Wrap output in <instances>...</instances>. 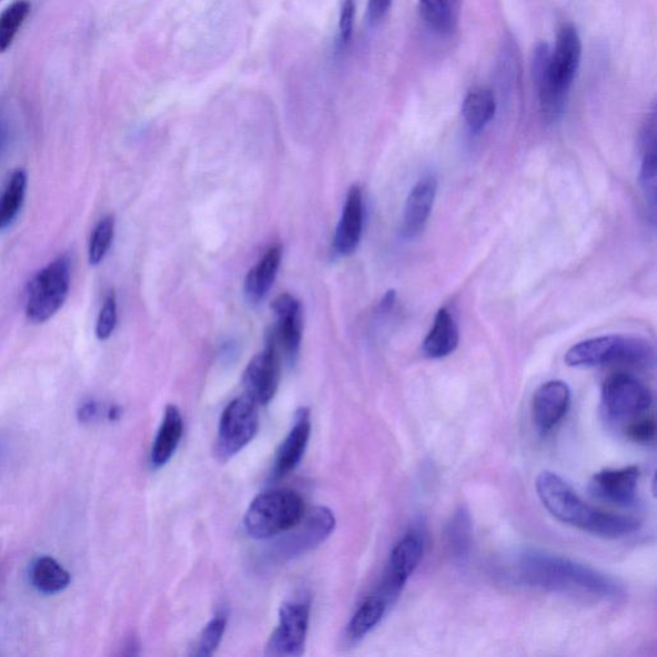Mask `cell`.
I'll use <instances>...</instances> for the list:
<instances>
[{
    "label": "cell",
    "instance_id": "cb8c5ba5",
    "mask_svg": "<svg viewBox=\"0 0 657 657\" xmlns=\"http://www.w3.org/2000/svg\"><path fill=\"white\" fill-rule=\"evenodd\" d=\"M387 607L388 603L381 595L366 598L348 623L347 637L351 640L366 637L381 623Z\"/></svg>",
    "mask_w": 657,
    "mask_h": 657
},
{
    "label": "cell",
    "instance_id": "f546056e",
    "mask_svg": "<svg viewBox=\"0 0 657 657\" xmlns=\"http://www.w3.org/2000/svg\"><path fill=\"white\" fill-rule=\"evenodd\" d=\"M228 624V614L220 613L203 629L194 655L208 657L215 654L223 639Z\"/></svg>",
    "mask_w": 657,
    "mask_h": 657
},
{
    "label": "cell",
    "instance_id": "603a6c76",
    "mask_svg": "<svg viewBox=\"0 0 657 657\" xmlns=\"http://www.w3.org/2000/svg\"><path fill=\"white\" fill-rule=\"evenodd\" d=\"M496 110V97L488 88H474L463 103V117L474 131L486 128L495 118Z\"/></svg>",
    "mask_w": 657,
    "mask_h": 657
},
{
    "label": "cell",
    "instance_id": "d590c367",
    "mask_svg": "<svg viewBox=\"0 0 657 657\" xmlns=\"http://www.w3.org/2000/svg\"><path fill=\"white\" fill-rule=\"evenodd\" d=\"M396 302V292L390 291L387 294L384 295L383 301L381 302V310L384 312H388Z\"/></svg>",
    "mask_w": 657,
    "mask_h": 657
},
{
    "label": "cell",
    "instance_id": "7c38bea8",
    "mask_svg": "<svg viewBox=\"0 0 657 657\" xmlns=\"http://www.w3.org/2000/svg\"><path fill=\"white\" fill-rule=\"evenodd\" d=\"M281 351L269 340L266 348L246 366L243 377L245 394L257 405L265 406L275 397L281 382Z\"/></svg>",
    "mask_w": 657,
    "mask_h": 657
},
{
    "label": "cell",
    "instance_id": "5bb4252c",
    "mask_svg": "<svg viewBox=\"0 0 657 657\" xmlns=\"http://www.w3.org/2000/svg\"><path fill=\"white\" fill-rule=\"evenodd\" d=\"M569 385L562 381H552L537 390L533 397V422L540 433H548L560 423L570 407Z\"/></svg>",
    "mask_w": 657,
    "mask_h": 657
},
{
    "label": "cell",
    "instance_id": "4dcf8cb0",
    "mask_svg": "<svg viewBox=\"0 0 657 657\" xmlns=\"http://www.w3.org/2000/svg\"><path fill=\"white\" fill-rule=\"evenodd\" d=\"M118 324V299L117 293L111 291L107 294L100 316L97 320L95 335L100 341H107L114 332Z\"/></svg>",
    "mask_w": 657,
    "mask_h": 657
},
{
    "label": "cell",
    "instance_id": "d6a6232c",
    "mask_svg": "<svg viewBox=\"0 0 657 657\" xmlns=\"http://www.w3.org/2000/svg\"><path fill=\"white\" fill-rule=\"evenodd\" d=\"M626 432L630 441L640 443V445H648L656 437L655 418L653 416L640 415L629 423Z\"/></svg>",
    "mask_w": 657,
    "mask_h": 657
},
{
    "label": "cell",
    "instance_id": "d4e9b609",
    "mask_svg": "<svg viewBox=\"0 0 657 657\" xmlns=\"http://www.w3.org/2000/svg\"><path fill=\"white\" fill-rule=\"evenodd\" d=\"M447 544L455 560L459 563L467 560L473 546V525L471 514L465 507H459L452 516L447 528Z\"/></svg>",
    "mask_w": 657,
    "mask_h": 657
},
{
    "label": "cell",
    "instance_id": "8fae6325",
    "mask_svg": "<svg viewBox=\"0 0 657 657\" xmlns=\"http://www.w3.org/2000/svg\"><path fill=\"white\" fill-rule=\"evenodd\" d=\"M424 554V539L421 532L411 530L402 538L390 557L387 570L381 585V596L392 604L404 589L411 575L421 564Z\"/></svg>",
    "mask_w": 657,
    "mask_h": 657
},
{
    "label": "cell",
    "instance_id": "7402d4cb",
    "mask_svg": "<svg viewBox=\"0 0 657 657\" xmlns=\"http://www.w3.org/2000/svg\"><path fill=\"white\" fill-rule=\"evenodd\" d=\"M418 12L426 27L437 34L447 36L457 28L462 0H418Z\"/></svg>",
    "mask_w": 657,
    "mask_h": 657
},
{
    "label": "cell",
    "instance_id": "ffe728a7",
    "mask_svg": "<svg viewBox=\"0 0 657 657\" xmlns=\"http://www.w3.org/2000/svg\"><path fill=\"white\" fill-rule=\"evenodd\" d=\"M283 251L281 245H273L265 252L249 275L245 277L244 291L250 302L264 300L270 287L273 286L277 270L281 267Z\"/></svg>",
    "mask_w": 657,
    "mask_h": 657
},
{
    "label": "cell",
    "instance_id": "4fadbf2b",
    "mask_svg": "<svg viewBox=\"0 0 657 657\" xmlns=\"http://www.w3.org/2000/svg\"><path fill=\"white\" fill-rule=\"evenodd\" d=\"M271 310L276 315V324L269 340L276 344L282 355L291 361L299 355L302 341V307L293 295L283 293L274 300Z\"/></svg>",
    "mask_w": 657,
    "mask_h": 657
},
{
    "label": "cell",
    "instance_id": "d6986e66",
    "mask_svg": "<svg viewBox=\"0 0 657 657\" xmlns=\"http://www.w3.org/2000/svg\"><path fill=\"white\" fill-rule=\"evenodd\" d=\"M184 434L182 413L174 405L164 410V416L152 448V464L154 467L166 465L179 447Z\"/></svg>",
    "mask_w": 657,
    "mask_h": 657
},
{
    "label": "cell",
    "instance_id": "836d02e7",
    "mask_svg": "<svg viewBox=\"0 0 657 657\" xmlns=\"http://www.w3.org/2000/svg\"><path fill=\"white\" fill-rule=\"evenodd\" d=\"M355 0H343L340 18V39L342 46H347L352 38L353 22H355Z\"/></svg>",
    "mask_w": 657,
    "mask_h": 657
},
{
    "label": "cell",
    "instance_id": "30bf717a",
    "mask_svg": "<svg viewBox=\"0 0 657 657\" xmlns=\"http://www.w3.org/2000/svg\"><path fill=\"white\" fill-rule=\"evenodd\" d=\"M335 529V516L327 507H316L309 516L285 533L279 540L275 555L279 560H291L323 544Z\"/></svg>",
    "mask_w": 657,
    "mask_h": 657
},
{
    "label": "cell",
    "instance_id": "484cf974",
    "mask_svg": "<svg viewBox=\"0 0 657 657\" xmlns=\"http://www.w3.org/2000/svg\"><path fill=\"white\" fill-rule=\"evenodd\" d=\"M31 579L40 593L53 595L68 588L71 582L70 573L52 557H41L32 566Z\"/></svg>",
    "mask_w": 657,
    "mask_h": 657
},
{
    "label": "cell",
    "instance_id": "ac0fdd59",
    "mask_svg": "<svg viewBox=\"0 0 657 657\" xmlns=\"http://www.w3.org/2000/svg\"><path fill=\"white\" fill-rule=\"evenodd\" d=\"M438 192V180L434 175H426L418 180L411 189L404 212V235L414 240L423 233L428 223L435 196Z\"/></svg>",
    "mask_w": 657,
    "mask_h": 657
},
{
    "label": "cell",
    "instance_id": "1f68e13d",
    "mask_svg": "<svg viewBox=\"0 0 657 657\" xmlns=\"http://www.w3.org/2000/svg\"><path fill=\"white\" fill-rule=\"evenodd\" d=\"M656 151L655 148H647L644 154L643 170H640V184H643L654 210L656 204Z\"/></svg>",
    "mask_w": 657,
    "mask_h": 657
},
{
    "label": "cell",
    "instance_id": "4316f807",
    "mask_svg": "<svg viewBox=\"0 0 657 657\" xmlns=\"http://www.w3.org/2000/svg\"><path fill=\"white\" fill-rule=\"evenodd\" d=\"M28 175L23 170L14 171L2 195H0V230L10 226L18 218L27 194Z\"/></svg>",
    "mask_w": 657,
    "mask_h": 657
},
{
    "label": "cell",
    "instance_id": "7a4b0ae2",
    "mask_svg": "<svg viewBox=\"0 0 657 657\" xmlns=\"http://www.w3.org/2000/svg\"><path fill=\"white\" fill-rule=\"evenodd\" d=\"M536 489L540 503L558 522L603 538H620L639 529L634 517L614 515L597 511L583 501L562 476L542 472L537 476Z\"/></svg>",
    "mask_w": 657,
    "mask_h": 657
},
{
    "label": "cell",
    "instance_id": "e0dca14e",
    "mask_svg": "<svg viewBox=\"0 0 657 657\" xmlns=\"http://www.w3.org/2000/svg\"><path fill=\"white\" fill-rule=\"evenodd\" d=\"M311 434L310 410L302 407L295 413L293 428L277 449L273 478L282 479L299 466L309 445Z\"/></svg>",
    "mask_w": 657,
    "mask_h": 657
},
{
    "label": "cell",
    "instance_id": "52a82bcc",
    "mask_svg": "<svg viewBox=\"0 0 657 657\" xmlns=\"http://www.w3.org/2000/svg\"><path fill=\"white\" fill-rule=\"evenodd\" d=\"M259 405L249 394L237 397L220 418L216 452L220 459L232 458L254 438L259 431Z\"/></svg>",
    "mask_w": 657,
    "mask_h": 657
},
{
    "label": "cell",
    "instance_id": "2e32d148",
    "mask_svg": "<svg viewBox=\"0 0 657 657\" xmlns=\"http://www.w3.org/2000/svg\"><path fill=\"white\" fill-rule=\"evenodd\" d=\"M364 229V196L358 185L351 186L334 236V251L350 256L357 250Z\"/></svg>",
    "mask_w": 657,
    "mask_h": 657
},
{
    "label": "cell",
    "instance_id": "277c9868",
    "mask_svg": "<svg viewBox=\"0 0 657 657\" xmlns=\"http://www.w3.org/2000/svg\"><path fill=\"white\" fill-rule=\"evenodd\" d=\"M305 517V501L293 489L261 493L246 511L244 527L254 539H270L291 530Z\"/></svg>",
    "mask_w": 657,
    "mask_h": 657
},
{
    "label": "cell",
    "instance_id": "83f0119b",
    "mask_svg": "<svg viewBox=\"0 0 657 657\" xmlns=\"http://www.w3.org/2000/svg\"><path fill=\"white\" fill-rule=\"evenodd\" d=\"M30 12L31 4L29 0H14L0 13V54L10 49Z\"/></svg>",
    "mask_w": 657,
    "mask_h": 657
},
{
    "label": "cell",
    "instance_id": "ba28073f",
    "mask_svg": "<svg viewBox=\"0 0 657 657\" xmlns=\"http://www.w3.org/2000/svg\"><path fill=\"white\" fill-rule=\"evenodd\" d=\"M603 404L611 421H634L651 407L653 394L636 377L616 374L604 385Z\"/></svg>",
    "mask_w": 657,
    "mask_h": 657
},
{
    "label": "cell",
    "instance_id": "e575fe53",
    "mask_svg": "<svg viewBox=\"0 0 657 657\" xmlns=\"http://www.w3.org/2000/svg\"><path fill=\"white\" fill-rule=\"evenodd\" d=\"M392 0H368L367 19L370 23L381 22L387 16Z\"/></svg>",
    "mask_w": 657,
    "mask_h": 657
},
{
    "label": "cell",
    "instance_id": "9c48e42d",
    "mask_svg": "<svg viewBox=\"0 0 657 657\" xmlns=\"http://www.w3.org/2000/svg\"><path fill=\"white\" fill-rule=\"evenodd\" d=\"M310 623L309 602L284 603L279 611V624L266 646V655L301 656L305 653Z\"/></svg>",
    "mask_w": 657,
    "mask_h": 657
},
{
    "label": "cell",
    "instance_id": "5b68a950",
    "mask_svg": "<svg viewBox=\"0 0 657 657\" xmlns=\"http://www.w3.org/2000/svg\"><path fill=\"white\" fill-rule=\"evenodd\" d=\"M654 360V350L644 340L624 335H604L575 344L565 355L572 367H595L611 364L647 365Z\"/></svg>",
    "mask_w": 657,
    "mask_h": 657
},
{
    "label": "cell",
    "instance_id": "8992f818",
    "mask_svg": "<svg viewBox=\"0 0 657 657\" xmlns=\"http://www.w3.org/2000/svg\"><path fill=\"white\" fill-rule=\"evenodd\" d=\"M71 261L60 256L31 279L27 291V316L36 324L47 323L64 305L70 292Z\"/></svg>",
    "mask_w": 657,
    "mask_h": 657
},
{
    "label": "cell",
    "instance_id": "f1b7e54d",
    "mask_svg": "<svg viewBox=\"0 0 657 657\" xmlns=\"http://www.w3.org/2000/svg\"><path fill=\"white\" fill-rule=\"evenodd\" d=\"M114 236V219L107 216L97 224L89 243L90 265L97 266L109 253Z\"/></svg>",
    "mask_w": 657,
    "mask_h": 657
},
{
    "label": "cell",
    "instance_id": "3957f363",
    "mask_svg": "<svg viewBox=\"0 0 657 657\" xmlns=\"http://www.w3.org/2000/svg\"><path fill=\"white\" fill-rule=\"evenodd\" d=\"M580 59L582 40L573 24H564L558 30L554 52L547 44H539L534 51L533 80L538 88L542 112L547 119L556 120L563 113Z\"/></svg>",
    "mask_w": 657,
    "mask_h": 657
},
{
    "label": "cell",
    "instance_id": "44dd1931",
    "mask_svg": "<svg viewBox=\"0 0 657 657\" xmlns=\"http://www.w3.org/2000/svg\"><path fill=\"white\" fill-rule=\"evenodd\" d=\"M458 342V327L454 316L447 309H441L423 343L425 356L434 360L447 357L456 351Z\"/></svg>",
    "mask_w": 657,
    "mask_h": 657
},
{
    "label": "cell",
    "instance_id": "9a60e30c",
    "mask_svg": "<svg viewBox=\"0 0 657 657\" xmlns=\"http://www.w3.org/2000/svg\"><path fill=\"white\" fill-rule=\"evenodd\" d=\"M640 472L637 466L606 469L594 475L590 492L607 503L630 507L636 504Z\"/></svg>",
    "mask_w": 657,
    "mask_h": 657
},
{
    "label": "cell",
    "instance_id": "6da1fadb",
    "mask_svg": "<svg viewBox=\"0 0 657 657\" xmlns=\"http://www.w3.org/2000/svg\"><path fill=\"white\" fill-rule=\"evenodd\" d=\"M516 578L529 587L549 593L618 599L624 589L618 582L589 566L553 554L525 549L514 565Z\"/></svg>",
    "mask_w": 657,
    "mask_h": 657
},
{
    "label": "cell",
    "instance_id": "8d00e7d4",
    "mask_svg": "<svg viewBox=\"0 0 657 657\" xmlns=\"http://www.w3.org/2000/svg\"><path fill=\"white\" fill-rule=\"evenodd\" d=\"M3 141H4V131L2 128H0V146H2Z\"/></svg>",
    "mask_w": 657,
    "mask_h": 657
}]
</instances>
